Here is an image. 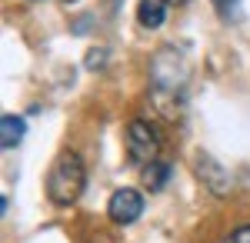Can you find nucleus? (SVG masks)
Here are the masks:
<instances>
[{
    "instance_id": "obj_1",
    "label": "nucleus",
    "mask_w": 250,
    "mask_h": 243,
    "mask_svg": "<svg viewBox=\"0 0 250 243\" xmlns=\"http://www.w3.org/2000/svg\"><path fill=\"white\" fill-rule=\"evenodd\" d=\"M187 77H190V67H187V60H184L180 50L164 47V50L154 57V63H150V94H154L160 110L173 113V107L184 103Z\"/></svg>"
},
{
    "instance_id": "obj_2",
    "label": "nucleus",
    "mask_w": 250,
    "mask_h": 243,
    "mask_svg": "<svg viewBox=\"0 0 250 243\" xmlns=\"http://www.w3.org/2000/svg\"><path fill=\"white\" fill-rule=\"evenodd\" d=\"M83 183H87L83 160H80L74 150H63L57 160H54L50 173H47V197H50V203L70 206L83 193Z\"/></svg>"
},
{
    "instance_id": "obj_3",
    "label": "nucleus",
    "mask_w": 250,
    "mask_h": 243,
    "mask_svg": "<svg viewBox=\"0 0 250 243\" xmlns=\"http://www.w3.org/2000/svg\"><path fill=\"white\" fill-rule=\"evenodd\" d=\"M157 153H160V133L154 130V123L130 120L127 123V157L140 167H147L157 160Z\"/></svg>"
},
{
    "instance_id": "obj_4",
    "label": "nucleus",
    "mask_w": 250,
    "mask_h": 243,
    "mask_svg": "<svg viewBox=\"0 0 250 243\" xmlns=\"http://www.w3.org/2000/svg\"><path fill=\"white\" fill-rule=\"evenodd\" d=\"M107 213H110L114 223H134V220H140V213H144V197H140L137 190H130V187L117 190L114 197H110Z\"/></svg>"
},
{
    "instance_id": "obj_5",
    "label": "nucleus",
    "mask_w": 250,
    "mask_h": 243,
    "mask_svg": "<svg viewBox=\"0 0 250 243\" xmlns=\"http://www.w3.org/2000/svg\"><path fill=\"white\" fill-rule=\"evenodd\" d=\"M197 177H200V180H207L210 190H217V193H224V190L230 187V177L224 173V167L213 160L210 153H200V157H197Z\"/></svg>"
},
{
    "instance_id": "obj_6",
    "label": "nucleus",
    "mask_w": 250,
    "mask_h": 243,
    "mask_svg": "<svg viewBox=\"0 0 250 243\" xmlns=\"http://www.w3.org/2000/svg\"><path fill=\"white\" fill-rule=\"evenodd\" d=\"M137 23L147 30L164 27L167 23V0H140L137 3Z\"/></svg>"
},
{
    "instance_id": "obj_7",
    "label": "nucleus",
    "mask_w": 250,
    "mask_h": 243,
    "mask_svg": "<svg viewBox=\"0 0 250 243\" xmlns=\"http://www.w3.org/2000/svg\"><path fill=\"white\" fill-rule=\"evenodd\" d=\"M23 133H27L23 117H14V113H3V117H0V147H3V150L20 147Z\"/></svg>"
},
{
    "instance_id": "obj_8",
    "label": "nucleus",
    "mask_w": 250,
    "mask_h": 243,
    "mask_svg": "<svg viewBox=\"0 0 250 243\" xmlns=\"http://www.w3.org/2000/svg\"><path fill=\"white\" fill-rule=\"evenodd\" d=\"M140 177H144V187L157 193V190H164L167 183H170L173 167L167 163V160H154V163H147V167H144V173H140Z\"/></svg>"
},
{
    "instance_id": "obj_9",
    "label": "nucleus",
    "mask_w": 250,
    "mask_h": 243,
    "mask_svg": "<svg viewBox=\"0 0 250 243\" xmlns=\"http://www.w3.org/2000/svg\"><path fill=\"white\" fill-rule=\"evenodd\" d=\"M217 14L224 20H240V0H217Z\"/></svg>"
},
{
    "instance_id": "obj_10",
    "label": "nucleus",
    "mask_w": 250,
    "mask_h": 243,
    "mask_svg": "<svg viewBox=\"0 0 250 243\" xmlns=\"http://www.w3.org/2000/svg\"><path fill=\"white\" fill-rule=\"evenodd\" d=\"M224 243H250V223L247 226H237V230H233Z\"/></svg>"
},
{
    "instance_id": "obj_11",
    "label": "nucleus",
    "mask_w": 250,
    "mask_h": 243,
    "mask_svg": "<svg viewBox=\"0 0 250 243\" xmlns=\"http://www.w3.org/2000/svg\"><path fill=\"white\" fill-rule=\"evenodd\" d=\"M104 60H107L104 50H90V54H87V67H90V70H100V63H104Z\"/></svg>"
},
{
    "instance_id": "obj_12",
    "label": "nucleus",
    "mask_w": 250,
    "mask_h": 243,
    "mask_svg": "<svg viewBox=\"0 0 250 243\" xmlns=\"http://www.w3.org/2000/svg\"><path fill=\"white\" fill-rule=\"evenodd\" d=\"M67 3H74V0H67Z\"/></svg>"
}]
</instances>
